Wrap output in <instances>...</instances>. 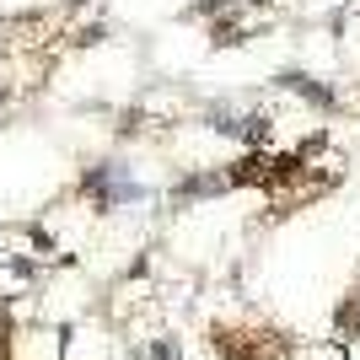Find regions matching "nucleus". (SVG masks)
I'll list each match as a JSON object with an SVG mask.
<instances>
[{"instance_id": "f257e3e1", "label": "nucleus", "mask_w": 360, "mask_h": 360, "mask_svg": "<svg viewBox=\"0 0 360 360\" xmlns=\"http://www.w3.org/2000/svg\"><path fill=\"white\" fill-rule=\"evenodd\" d=\"M81 188L97 199V210H119V205H135V199H146V188L129 178V167H124V162H97V167H86Z\"/></svg>"}, {"instance_id": "f03ea898", "label": "nucleus", "mask_w": 360, "mask_h": 360, "mask_svg": "<svg viewBox=\"0 0 360 360\" xmlns=\"http://www.w3.org/2000/svg\"><path fill=\"white\" fill-rule=\"evenodd\" d=\"M274 86H280V91H296L301 103L323 108V113H328V108L339 103V91H333L328 81H317V75H307V70H280V75H274Z\"/></svg>"}, {"instance_id": "7ed1b4c3", "label": "nucleus", "mask_w": 360, "mask_h": 360, "mask_svg": "<svg viewBox=\"0 0 360 360\" xmlns=\"http://www.w3.org/2000/svg\"><path fill=\"white\" fill-rule=\"evenodd\" d=\"M221 188H231V172H205V178H183L178 183V199H205V194H221Z\"/></svg>"}, {"instance_id": "20e7f679", "label": "nucleus", "mask_w": 360, "mask_h": 360, "mask_svg": "<svg viewBox=\"0 0 360 360\" xmlns=\"http://www.w3.org/2000/svg\"><path fill=\"white\" fill-rule=\"evenodd\" d=\"M226 6H231V0H194V6H188V22H194V16H215V11H226Z\"/></svg>"}]
</instances>
